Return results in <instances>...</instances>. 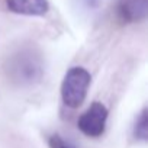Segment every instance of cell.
Here are the masks:
<instances>
[{
	"label": "cell",
	"instance_id": "obj_1",
	"mask_svg": "<svg viewBox=\"0 0 148 148\" xmlns=\"http://www.w3.org/2000/svg\"><path fill=\"white\" fill-rule=\"evenodd\" d=\"M90 82H92L90 74L83 67L70 68L65 73L62 84H61V97H62L64 105L71 109L82 106L86 99Z\"/></svg>",
	"mask_w": 148,
	"mask_h": 148
},
{
	"label": "cell",
	"instance_id": "obj_2",
	"mask_svg": "<svg viewBox=\"0 0 148 148\" xmlns=\"http://www.w3.org/2000/svg\"><path fill=\"white\" fill-rule=\"evenodd\" d=\"M108 119V109L100 102H93L90 108L79 118L77 126L87 136H100L105 132Z\"/></svg>",
	"mask_w": 148,
	"mask_h": 148
},
{
	"label": "cell",
	"instance_id": "obj_3",
	"mask_svg": "<svg viewBox=\"0 0 148 148\" xmlns=\"http://www.w3.org/2000/svg\"><path fill=\"white\" fill-rule=\"evenodd\" d=\"M148 2L147 0H119L118 15L126 23L141 22L147 18Z\"/></svg>",
	"mask_w": 148,
	"mask_h": 148
},
{
	"label": "cell",
	"instance_id": "obj_4",
	"mask_svg": "<svg viewBox=\"0 0 148 148\" xmlns=\"http://www.w3.org/2000/svg\"><path fill=\"white\" fill-rule=\"evenodd\" d=\"M6 6L10 12L26 16H42L49 8L47 0H6Z\"/></svg>",
	"mask_w": 148,
	"mask_h": 148
},
{
	"label": "cell",
	"instance_id": "obj_5",
	"mask_svg": "<svg viewBox=\"0 0 148 148\" xmlns=\"http://www.w3.org/2000/svg\"><path fill=\"white\" fill-rule=\"evenodd\" d=\"M134 132H135V136L138 139L147 141V138H148V116H147V109H144L139 113V116H138V119L135 122Z\"/></svg>",
	"mask_w": 148,
	"mask_h": 148
},
{
	"label": "cell",
	"instance_id": "obj_6",
	"mask_svg": "<svg viewBox=\"0 0 148 148\" xmlns=\"http://www.w3.org/2000/svg\"><path fill=\"white\" fill-rule=\"evenodd\" d=\"M49 145H51V148H70V147H67V145L61 141V138L57 136V135L49 139Z\"/></svg>",
	"mask_w": 148,
	"mask_h": 148
}]
</instances>
